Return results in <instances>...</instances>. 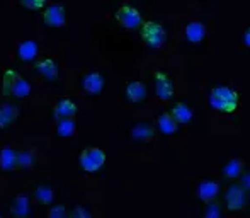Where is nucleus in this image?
<instances>
[{"label":"nucleus","mask_w":250,"mask_h":218,"mask_svg":"<svg viewBox=\"0 0 250 218\" xmlns=\"http://www.w3.org/2000/svg\"><path fill=\"white\" fill-rule=\"evenodd\" d=\"M209 106L220 114H233L240 106V92L230 86H214L209 90Z\"/></svg>","instance_id":"1"},{"label":"nucleus","mask_w":250,"mask_h":218,"mask_svg":"<svg viewBox=\"0 0 250 218\" xmlns=\"http://www.w3.org/2000/svg\"><path fill=\"white\" fill-rule=\"evenodd\" d=\"M140 36H142L143 43L146 44L151 50H160L167 44L168 34L165 26L160 21H143L140 26Z\"/></svg>","instance_id":"2"},{"label":"nucleus","mask_w":250,"mask_h":218,"mask_svg":"<svg viewBox=\"0 0 250 218\" xmlns=\"http://www.w3.org/2000/svg\"><path fill=\"white\" fill-rule=\"evenodd\" d=\"M105 159H107V155H105V152L101 147L87 145L79 153V165L87 174H96V172H99L104 167Z\"/></svg>","instance_id":"3"},{"label":"nucleus","mask_w":250,"mask_h":218,"mask_svg":"<svg viewBox=\"0 0 250 218\" xmlns=\"http://www.w3.org/2000/svg\"><path fill=\"white\" fill-rule=\"evenodd\" d=\"M153 92L157 96V99L160 103H168V101L174 99L175 96V84L174 79L168 75L167 72L160 70V72H155L153 75Z\"/></svg>","instance_id":"4"},{"label":"nucleus","mask_w":250,"mask_h":218,"mask_svg":"<svg viewBox=\"0 0 250 218\" xmlns=\"http://www.w3.org/2000/svg\"><path fill=\"white\" fill-rule=\"evenodd\" d=\"M247 195L249 191H245L238 182H230V186L225 191V208L230 213H238L247 206Z\"/></svg>","instance_id":"5"},{"label":"nucleus","mask_w":250,"mask_h":218,"mask_svg":"<svg viewBox=\"0 0 250 218\" xmlns=\"http://www.w3.org/2000/svg\"><path fill=\"white\" fill-rule=\"evenodd\" d=\"M114 17L126 31L140 29V26H142V22H143L140 9H136V7H133V5H121L114 12Z\"/></svg>","instance_id":"6"},{"label":"nucleus","mask_w":250,"mask_h":218,"mask_svg":"<svg viewBox=\"0 0 250 218\" xmlns=\"http://www.w3.org/2000/svg\"><path fill=\"white\" fill-rule=\"evenodd\" d=\"M34 72L41 77V79L48 80V82H58L60 79V65L50 56H43L34 62Z\"/></svg>","instance_id":"7"},{"label":"nucleus","mask_w":250,"mask_h":218,"mask_svg":"<svg viewBox=\"0 0 250 218\" xmlns=\"http://www.w3.org/2000/svg\"><path fill=\"white\" fill-rule=\"evenodd\" d=\"M41 17H43L44 26L55 27V29L63 27L66 24V10H65V7L60 5V3H50V5H46L43 9Z\"/></svg>","instance_id":"8"},{"label":"nucleus","mask_w":250,"mask_h":218,"mask_svg":"<svg viewBox=\"0 0 250 218\" xmlns=\"http://www.w3.org/2000/svg\"><path fill=\"white\" fill-rule=\"evenodd\" d=\"M125 97L129 104L140 106L148 99V86L143 80H131L125 87Z\"/></svg>","instance_id":"9"},{"label":"nucleus","mask_w":250,"mask_h":218,"mask_svg":"<svg viewBox=\"0 0 250 218\" xmlns=\"http://www.w3.org/2000/svg\"><path fill=\"white\" fill-rule=\"evenodd\" d=\"M105 86V79L101 72H89L80 79V89L89 96H101Z\"/></svg>","instance_id":"10"},{"label":"nucleus","mask_w":250,"mask_h":218,"mask_svg":"<svg viewBox=\"0 0 250 218\" xmlns=\"http://www.w3.org/2000/svg\"><path fill=\"white\" fill-rule=\"evenodd\" d=\"M220 191H221L220 182L213 181V179H206V181L198 184V188H196V196H198L203 203H208V201H213V199H218Z\"/></svg>","instance_id":"11"},{"label":"nucleus","mask_w":250,"mask_h":218,"mask_svg":"<svg viewBox=\"0 0 250 218\" xmlns=\"http://www.w3.org/2000/svg\"><path fill=\"white\" fill-rule=\"evenodd\" d=\"M208 31L201 21H189L184 27V38L189 44H201L206 38Z\"/></svg>","instance_id":"12"},{"label":"nucleus","mask_w":250,"mask_h":218,"mask_svg":"<svg viewBox=\"0 0 250 218\" xmlns=\"http://www.w3.org/2000/svg\"><path fill=\"white\" fill-rule=\"evenodd\" d=\"M16 55H17V58L24 63L36 62L38 55H40V44H38L34 40H22L19 44H17Z\"/></svg>","instance_id":"13"},{"label":"nucleus","mask_w":250,"mask_h":218,"mask_svg":"<svg viewBox=\"0 0 250 218\" xmlns=\"http://www.w3.org/2000/svg\"><path fill=\"white\" fill-rule=\"evenodd\" d=\"M170 114L174 116V119L179 125H189L194 119V109L191 108L189 103H186V101H177L170 108Z\"/></svg>","instance_id":"14"},{"label":"nucleus","mask_w":250,"mask_h":218,"mask_svg":"<svg viewBox=\"0 0 250 218\" xmlns=\"http://www.w3.org/2000/svg\"><path fill=\"white\" fill-rule=\"evenodd\" d=\"M21 114V108L12 103H2L0 104V130H5L12 126L17 121Z\"/></svg>","instance_id":"15"},{"label":"nucleus","mask_w":250,"mask_h":218,"mask_svg":"<svg viewBox=\"0 0 250 218\" xmlns=\"http://www.w3.org/2000/svg\"><path fill=\"white\" fill-rule=\"evenodd\" d=\"M9 212L12 217H17V218H26L33 213L31 210V201L27 196L21 195V196H16V198L10 199L9 203Z\"/></svg>","instance_id":"16"},{"label":"nucleus","mask_w":250,"mask_h":218,"mask_svg":"<svg viewBox=\"0 0 250 218\" xmlns=\"http://www.w3.org/2000/svg\"><path fill=\"white\" fill-rule=\"evenodd\" d=\"M17 169V150L10 145L0 147V171L12 172Z\"/></svg>","instance_id":"17"},{"label":"nucleus","mask_w":250,"mask_h":218,"mask_svg":"<svg viewBox=\"0 0 250 218\" xmlns=\"http://www.w3.org/2000/svg\"><path fill=\"white\" fill-rule=\"evenodd\" d=\"M245 171V162L242 159H230L227 160L223 165V169H221V174H223V179L225 181H238V177H240V174Z\"/></svg>","instance_id":"18"},{"label":"nucleus","mask_w":250,"mask_h":218,"mask_svg":"<svg viewBox=\"0 0 250 218\" xmlns=\"http://www.w3.org/2000/svg\"><path fill=\"white\" fill-rule=\"evenodd\" d=\"M131 138L138 143H146V142H150V140H153L155 138L153 125H150V123H146V121L136 123L131 128Z\"/></svg>","instance_id":"19"},{"label":"nucleus","mask_w":250,"mask_h":218,"mask_svg":"<svg viewBox=\"0 0 250 218\" xmlns=\"http://www.w3.org/2000/svg\"><path fill=\"white\" fill-rule=\"evenodd\" d=\"M77 111H79V108L72 99H60L53 106V118H55V121L60 118H75Z\"/></svg>","instance_id":"20"},{"label":"nucleus","mask_w":250,"mask_h":218,"mask_svg":"<svg viewBox=\"0 0 250 218\" xmlns=\"http://www.w3.org/2000/svg\"><path fill=\"white\" fill-rule=\"evenodd\" d=\"M157 128L162 135H175L179 130V123L174 119V116L170 114V111L168 112L164 111L157 116Z\"/></svg>","instance_id":"21"},{"label":"nucleus","mask_w":250,"mask_h":218,"mask_svg":"<svg viewBox=\"0 0 250 218\" xmlns=\"http://www.w3.org/2000/svg\"><path fill=\"white\" fill-rule=\"evenodd\" d=\"M31 92H33V86H31V82L26 79V77L19 75L12 86L10 97H14V99H27V97L31 96Z\"/></svg>","instance_id":"22"},{"label":"nucleus","mask_w":250,"mask_h":218,"mask_svg":"<svg viewBox=\"0 0 250 218\" xmlns=\"http://www.w3.org/2000/svg\"><path fill=\"white\" fill-rule=\"evenodd\" d=\"M77 133L75 118H60L56 119V135L60 138H72Z\"/></svg>","instance_id":"23"},{"label":"nucleus","mask_w":250,"mask_h":218,"mask_svg":"<svg viewBox=\"0 0 250 218\" xmlns=\"http://www.w3.org/2000/svg\"><path fill=\"white\" fill-rule=\"evenodd\" d=\"M34 199H36L40 205L50 206L55 203V189L50 184H38L34 188Z\"/></svg>","instance_id":"24"},{"label":"nucleus","mask_w":250,"mask_h":218,"mask_svg":"<svg viewBox=\"0 0 250 218\" xmlns=\"http://www.w3.org/2000/svg\"><path fill=\"white\" fill-rule=\"evenodd\" d=\"M36 164V153L33 149L17 150V169H33Z\"/></svg>","instance_id":"25"},{"label":"nucleus","mask_w":250,"mask_h":218,"mask_svg":"<svg viewBox=\"0 0 250 218\" xmlns=\"http://www.w3.org/2000/svg\"><path fill=\"white\" fill-rule=\"evenodd\" d=\"M19 75H21V73L17 72L16 68H7L5 72H3V75H2V94L5 97H10L12 86H14V82H16Z\"/></svg>","instance_id":"26"},{"label":"nucleus","mask_w":250,"mask_h":218,"mask_svg":"<svg viewBox=\"0 0 250 218\" xmlns=\"http://www.w3.org/2000/svg\"><path fill=\"white\" fill-rule=\"evenodd\" d=\"M204 205H206L204 206V212H203L204 218H221V215H223V208H221V205L216 201V199L204 203Z\"/></svg>","instance_id":"27"},{"label":"nucleus","mask_w":250,"mask_h":218,"mask_svg":"<svg viewBox=\"0 0 250 218\" xmlns=\"http://www.w3.org/2000/svg\"><path fill=\"white\" fill-rule=\"evenodd\" d=\"M19 3L27 10H43L48 5V0H19Z\"/></svg>","instance_id":"28"},{"label":"nucleus","mask_w":250,"mask_h":218,"mask_svg":"<svg viewBox=\"0 0 250 218\" xmlns=\"http://www.w3.org/2000/svg\"><path fill=\"white\" fill-rule=\"evenodd\" d=\"M68 215V210L63 205H50V210H48V217L50 218H65Z\"/></svg>","instance_id":"29"},{"label":"nucleus","mask_w":250,"mask_h":218,"mask_svg":"<svg viewBox=\"0 0 250 218\" xmlns=\"http://www.w3.org/2000/svg\"><path fill=\"white\" fill-rule=\"evenodd\" d=\"M72 218H90L92 217V213L89 212V210L85 208V206H82V205H77L75 208L72 210V212L68 213Z\"/></svg>","instance_id":"30"},{"label":"nucleus","mask_w":250,"mask_h":218,"mask_svg":"<svg viewBox=\"0 0 250 218\" xmlns=\"http://www.w3.org/2000/svg\"><path fill=\"white\" fill-rule=\"evenodd\" d=\"M249 177H250L249 171H244L240 174V177H238V179H240V186L245 189V191H249V189H250V179Z\"/></svg>","instance_id":"31"},{"label":"nucleus","mask_w":250,"mask_h":218,"mask_svg":"<svg viewBox=\"0 0 250 218\" xmlns=\"http://www.w3.org/2000/svg\"><path fill=\"white\" fill-rule=\"evenodd\" d=\"M242 43H244V46H250V31H249V27L244 31V38H242Z\"/></svg>","instance_id":"32"},{"label":"nucleus","mask_w":250,"mask_h":218,"mask_svg":"<svg viewBox=\"0 0 250 218\" xmlns=\"http://www.w3.org/2000/svg\"><path fill=\"white\" fill-rule=\"evenodd\" d=\"M0 218H2V212H0Z\"/></svg>","instance_id":"33"}]
</instances>
